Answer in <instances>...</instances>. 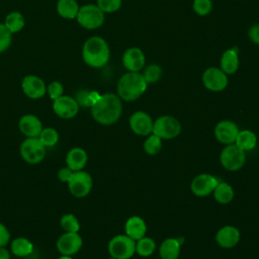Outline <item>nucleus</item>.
<instances>
[{"label": "nucleus", "mask_w": 259, "mask_h": 259, "mask_svg": "<svg viewBox=\"0 0 259 259\" xmlns=\"http://www.w3.org/2000/svg\"><path fill=\"white\" fill-rule=\"evenodd\" d=\"M122 111V105L119 97L113 93H105L91 106L93 118L104 125H109L118 120Z\"/></svg>", "instance_id": "f257e3e1"}, {"label": "nucleus", "mask_w": 259, "mask_h": 259, "mask_svg": "<svg viewBox=\"0 0 259 259\" xmlns=\"http://www.w3.org/2000/svg\"><path fill=\"white\" fill-rule=\"evenodd\" d=\"M110 51L107 42L100 36H91L83 45L82 57L86 65L101 68L107 64Z\"/></svg>", "instance_id": "f03ea898"}, {"label": "nucleus", "mask_w": 259, "mask_h": 259, "mask_svg": "<svg viewBox=\"0 0 259 259\" xmlns=\"http://www.w3.org/2000/svg\"><path fill=\"white\" fill-rule=\"evenodd\" d=\"M148 83L139 72H127L123 74L117 83L118 97L125 101H133L144 94Z\"/></svg>", "instance_id": "7ed1b4c3"}, {"label": "nucleus", "mask_w": 259, "mask_h": 259, "mask_svg": "<svg viewBox=\"0 0 259 259\" xmlns=\"http://www.w3.org/2000/svg\"><path fill=\"white\" fill-rule=\"evenodd\" d=\"M76 18L82 27L96 29L104 22V12L97 5L86 4L79 8Z\"/></svg>", "instance_id": "20e7f679"}, {"label": "nucleus", "mask_w": 259, "mask_h": 259, "mask_svg": "<svg viewBox=\"0 0 259 259\" xmlns=\"http://www.w3.org/2000/svg\"><path fill=\"white\" fill-rule=\"evenodd\" d=\"M136 251L135 240L125 235L113 237L108 243V252L116 259H128Z\"/></svg>", "instance_id": "39448f33"}, {"label": "nucleus", "mask_w": 259, "mask_h": 259, "mask_svg": "<svg viewBox=\"0 0 259 259\" xmlns=\"http://www.w3.org/2000/svg\"><path fill=\"white\" fill-rule=\"evenodd\" d=\"M21 158L29 164H37L46 156V147L38 138H27L20 146Z\"/></svg>", "instance_id": "423d86ee"}, {"label": "nucleus", "mask_w": 259, "mask_h": 259, "mask_svg": "<svg viewBox=\"0 0 259 259\" xmlns=\"http://www.w3.org/2000/svg\"><path fill=\"white\" fill-rule=\"evenodd\" d=\"M181 125L179 121L170 115L160 116L153 123V134L160 139H173L180 134Z\"/></svg>", "instance_id": "0eeeda50"}, {"label": "nucleus", "mask_w": 259, "mask_h": 259, "mask_svg": "<svg viewBox=\"0 0 259 259\" xmlns=\"http://www.w3.org/2000/svg\"><path fill=\"white\" fill-rule=\"evenodd\" d=\"M220 160L224 168L230 171H236L245 163V151L240 149L236 144H230L222 151Z\"/></svg>", "instance_id": "6e6552de"}, {"label": "nucleus", "mask_w": 259, "mask_h": 259, "mask_svg": "<svg viewBox=\"0 0 259 259\" xmlns=\"http://www.w3.org/2000/svg\"><path fill=\"white\" fill-rule=\"evenodd\" d=\"M68 187L71 194L75 197H84L92 188V178L90 174L85 171H75L68 181Z\"/></svg>", "instance_id": "1a4fd4ad"}, {"label": "nucleus", "mask_w": 259, "mask_h": 259, "mask_svg": "<svg viewBox=\"0 0 259 259\" xmlns=\"http://www.w3.org/2000/svg\"><path fill=\"white\" fill-rule=\"evenodd\" d=\"M202 83L210 91H223L228 85L227 74L220 68L209 67L202 74Z\"/></svg>", "instance_id": "9d476101"}, {"label": "nucleus", "mask_w": 259, "mask_h": 259, "mask_svg": "<svg viewBox=\"0 0 259 259\" xmlns=\"http://www.w3.org/2000/svg\"><path fill=\"white\" fill-rule=\"evenodd\" d=\"M53 109L59 117L70 119L77 115L79 111V104L75 98L69 95H62L54 100Z\"/></svg>", "instance_id": "9b49d317"}, {"label": "nucleus", "mask_w": 259, "mask_h": 259, "mask_svg": "<svg viewBox=\"0 0 259 259\" xmlns=\"http://www.w3.org/2000/svg\"><path fill=\"white\" fill-rule=\"evenodd\" d=\"M82 247V238L77 233L65 232L57 241V250L62 255L72 256Z\"/></svg>", "instance_id": "f8f14e48"}, {"label": "nucleus", "mask_w": 259, "mask_h": 259, "mask_svg": "<svg viewBox=\"0 0 259 259\" xmlns=\"http://www.w3.org/2000/svg\"><path fill=\"white\" fill-rule=\"evenodd\" d=\"M21 88L24 94L31 99L41 98L47 92L45 82L37 76L33 75H27L22 79Z\"/></svg>", "instance_id": "ddd939ff"}, {"label": "nucleus", "mask_w": 259, "mask_h": 259, "mask_svg": "<svg viewBox=\"0 0 259 259\" xmlns=\"http://www.w3.org/2000/svg\"><path fill=\"white\" fill-rule=\"evenodd\" d=\"M146 63L143 51L137 47L128 48L122 55V65L128 72H140Z\"/></svg>", "instance_id": "4468645a"}, {"label": "nucleus", "mask_w": 259, "mask_h": 259, "mask_svg": "<svg viewBox=\"0 0 259 259\" xmlns=\"http://www.w3.org/2000/svg\"><path fill=\"white\" fill-rule=\"evenodd\" d=\"M218 179L209 174H200L191 182V190L197 196H206L213 191L218 185Z\"/></svg>", "instance_id": "2eb2a0df"}, {"label": "nucleus", "mask_w": 259, "mask_h": 259, "mask_svg": "<svg viewBox=\"0 0 259 259\" xmlns=\"http://www.w3.org/2000/svg\"><path fill=\"white\" fill-rule=\"evenodd\" d=\"M239 134L237 124L231 120L220 121L214 128V136L217 140L222 144H233Z\"/></svg>", "instance_id": "dca6fc26"}, {"label": "nucleus", "mask_w": 259, "mask_h": 259, "mask_svg": "<svg viewBox=\"0 0 259 259\" xmlns=\"http://www.w3.org/2000/svg\"><path fill=\"white\" fill-rule=\"evenodd\" d=\"M130 126L135 134L139 136H148L152 133L153 121L148 113L137 111L130 118Z\"/></svg>", "instance_id": "f3484780"}, {"label": "nucleus", "mask_w": 259, "mask_h": 259, "mask_svg": "<svg viewBox=\"0 0 259 259\" xmlns=\"http://www.w3.org/2000/svg\"><path fill=\"white\" fill-rule=\"evenodd\" d=\"M19 130L27 138H38L42 123L40 119L33 114H25L19 119Z\"/></svg>", "instance_id": "a211bd4d"}, {"label": "nucleus", "mask_w": 259, "mask_h": 259, "mask_svg": "<svg viewBox=\"0 0 259 259\" xmlns=\"http://www.w3.org/2000/svg\"><path fill=\"white\" fill-rule=\"evenodd\" d=\"M218 244L223 248H232L236 246L240 240V232L232 226L222 228L215 236Z\"/></svg>", "instance_id": "6ab92c4d"}, {"label": "nucleus", "mask_w": 259, "mask_h": 259, "mask_svg": "<svg viewBox=\"0 0 259 259\" xmlns=\"http://www.w3.org/2000/svg\"><path fill=\"white\" fill-rule=\"evenodd\" d=\"M87 163V153L82 148L71 149L66 156V164L73 171H80Z\"/></svg>", "instance_id": "aec40b11"}, {"label": "nucleus", "mask_w": 259, "mask_h": 259, "mask_svg": "<svg viewBox=\"0 0 259 259\" xmlns=\"http://www.w3.org/2000/svg\"><path fill=\"white\" fill-rule=\"evenodd\" d=\"M221 69L229 75L237 72L239 69V52L236 48L224 52L221 58Z\"/></svg>", "instance_id": "412c9836"}, {"label": "nucleus", "mask_w": 259, "mask_h": 259, "mask_svg": "<svg viewBox=\"0 0 259 259\" xmlns=\"http://www.w3.org/2000/svg\"><path fill=\"white\" fill-rule=\"evenodd\" d=\"M126 236L133 240H140L145 236L146 225L143 219L139 217H132L125 223Z\"/></svg>", "instance_id": "4be33fe9"}, {"label": "nucleus", "mask_w": 259, "mask_h": 259, "mask_svg": "<svg viewBox=\"0 0 259 259\" xmlns=\"http://www.w3.org/2000/svg\"><path fill=\"white\" fill-rule=\"evenodd\" d=\"M180 252V241L177 239H166L160 246L159 253L162 259H177Z\"/></svg>", "instance_id": "5701e85b"}, {"label": "nucleus", "mask_w": 259, "mask_h": 259, "mask_svg": "<svg viewBox=\"0 0 259 259\" xmlns=\"http://www.w3.org/2000/svg\"><path fill=\"white\" fill-rule=\"evenodd\" d=\"M79 8L76 0H59L57 3V11L59 15L66 19L76 18Z\"/></svg>", "instance_id": "b1692460"}, {"label": "nucleus", "mask_w": 259, "mask_h": 259, "mask_svg": "<svg viewBox=\"0 0 259 259\" xmlns=\"http://www.w3.org/2000/svg\"><path fill=\"white\" fill-rule=\"evenodd\" d=\"M10 249H11V252L15 256L24 257V256L29 255L32 252L33 245L28 239L23 238V237H19V238L14 239L11 242Z\"/></svg>", "instance_id": "393cba45"}, {"label": "nucleus", "mask_w": 259, "mask_h": 259, "mask_svg": "<svg viewBox=\"0 0 259 259\" xmlns=\"http://www.w3.org/2000/svg\"><path fill=\"white\" fill-rule=\"evenodd\" d=\"M235 143L243 151H250L253 148H255L257 143V138L253 132L246 130V131L239 132Z\"/></svg>", "instance_id": "a878e982"}, {"label": "nucleus", "mask_w": 259, "mask_h": 259, "mask_svg": "<svg viewBox=\"0 0 259 259\" xmlns=\"http://www.w3.org/2000/svg\"><path fill=\"white\" fill-rule=\"evenodd\" d=\"M213 196L220 203H229L234 197V191L231 185L225 182L218 183L213 189Z\"/></svg>", "instance_id": "bb28decb"}, {"label": "nucleus", "mask_w": 259, "mask_h": 259, "mask_svg": "<svg viewBox=\"0 0 259 259\" xmlns=\"http://www.w3.org/2000/svg\"><path fill=\"white\" fill-rule=\"evenodd\" d=\"M4 25L9 29L11 33H15L20 31L24 26V18L20 12L13 11L7 14Z\"/></svg>", "instance_id": "cd10ccee"}, {"label": "nucleus", "mask_w": 259, "mask_h": 259, "mask_svg": "<svg viewBox=\"0 0 259 259\" xmlns=\"http://www.w3.org/2000/svg\"><path fill=\"white\" fill-rule=\"evenodd\" d=\"M38 139L46 148L53 147L59 141V134L53 127H46V128L41 130V132L38 136Z\"/></svg>", "instance_id": "c85d7f7f"}, {"label": "nucleus", "mask_w": 259, "mask_h": 259, "mask_svg": "<svg viewBox=\"0 0 259 259\" xmlns=\"http://www.w3.org/2000/svg\"><path fill=\"white\" fill-rule=\"evenodd\" d=\"M155 242L151 238H145L138 240V244L136 245V251L139 253V255L143 257H147L152 255V253L155 250Z\"/></svg>", "instance_id": "c756f323"}, {"label": "nucleus", "mask_w": 259, "mask_h": 259, "mask_svg": "<svg viewBox=\"0 0 259 259\" xmlns=\"http://www.w3.org/2000/svg\"><path fill=\"white\" fill-rule=\"evenodd\" d=\"M99 94L96 92H88L86 90H80L76 94V101L79 106H92L93 103L99 98Z\"/></svg>", "instance_id": "7c9ffc66"}, {"label": "nucleus", "mask_w": 259, "mask_h": 259, "mask_svg": "<svg viewBox=\"0 0 259 259\" xmlns=\"http://www.w3.org/2000/svg\"><path fill=\"white\" fill-rule=\"evenodd\" d=\"M61 227L66 232H74L77 233L80 229L79 221L78 219L72 214V213H66L64 214L60 220Z\"/></svg>", "instance_id": "2f4dec72"}, {"label": "nucleus", "mask_w": 259, "mask_h": 259, "mask_svg": "<svg viewBox=\"0 0 259 259\" xmlns=\"http://www.w3.org/2000/svg\"><path fill=\"white\" fill-rule=\"evenodd\" d=\"M142 75L148 84L156 83L160 80V78L162 76V69L157 64H151L145 69V71Z\"/></svg>", "instance_id": "473e14b6"}, {"label": "nucleus", "mask_w": 259, "mask_h": 259, "mask_svg": "<svg viewBox=\"0 0 259 259\" xmlns=\"http://www.w3.org/2000/svg\"><path fill=\"white\" fill-rule=\"evenodd\" d=\"M161 147H162L161 139L154 134L150 136L144 144V150L146 151V153L150 155H155L159 153V151L161 150Z\"/></svg>", "instance_id": "72a5a7b5"}, {"label": "nucleus", "mask_w": 259, "mask_h": 259, "mask_svg": "<svg viewBox=\"0 0 259 259\" xmlns=\"http://www.w3.org/2000/svg\"><path fill=\"white\" fill-rule=\"evenodd\" d=\"M192 8L197 15L205 16L212 9V2L211 0H194Z\"/></svg>", "instance_id": "f704fd0d"}, {"label": "nucleus", "mask_w": 259, "mask_h": 259, "mask_svg": "<svg viewBox=\"0 0 259 259\" xmlns=\"http://www.w3.org/2000/svg\"><path fill=\"white\" fill-rule=\"evenodd\" d=\"M97 6L104 13H112L120 8L121 0H97Z\"/></svg>", "instance_id": "c9c22d12"}, {"label": "nucleus", "mask_w": 259, "mask_h": 259, "mask_svg": "<svg viewBox=\"0 0 259 259\" xmlns=\"http://www.w3.org/2000/svg\"><path fill=\"white\" fill-rule=\"evenodd\" d=\"M11 32L4 25V23H0V53L6 51L11 45Z\"/></svg>", "instance_id": "e433bc0d"}, {"label": "nucleus", "mask_w": 259, "mask_h": 259, "mask_svg": "<svg viewBox=\"0 0 259 259\" xmlns=\"http://www.w3.org/2000/svg\"><path fill=\"white\" fill-rule=\"evenodd\" d=\"M47 91L50 95V97L55 100L57 98H59L60 96L63 95V91H64V88H63V85L58 82V81H53L52 83H50V85L48 86L47 88Z\"/></svg>", "instance_id": "4c0bfd02"}, {"label": "nucleus", "mask_w": 259, "mask_h": 259, "mask_svg": "<svg viewBox=\"0 0 259 259\" xmlns=\"http://www.w3.org/2000/svg\"><path fill=\"white\" fill-rule=\"evenodd\" d=\"M9 240H10V233L8 229L2 223H0V247L6 246Z\"/></svg>", "instance_id": "58836bf2"}, {"label": "nucleus", "mask_w": 259, "mask_h": 259, "mask_svg": "<svg viewBox=\"0 0 259 259\" xmlns=\"http://www.w3.org/2000/svg\"><path fill=\"white\" fill-rule=\"evenodd\" d=\"M248 36L250 40L259 46V23L253 24L248 30Z\"/></svg>", "instance_id": "ea45409f"}, {"label": "nucleus", "mask_w": 259, "mask_h": 259, "mask_svg": "<svg viewBox=\"0 0 259 259\" xmlns=\"http://www.w3.org/2000/svg\"><path fill=\"white\" fill-rule=\"evenodd\" d=\"M73 174V171L67 166V167H63L58 171V178L60 181L62 182H67L70 180L71 176Z\"/></svg>", "instance_id": "a19ab883"}, {"label": "nucleus", "mask_w": 259, "mask_h": 259, "mask_svg": "<svg viewBox=\"0 0 259 259\" xmlns=\"http://www.w3.org/2000/svg\"><path fill=\"white\" fill-rule=\"evenodd\" d=\"M0 259H10V253L5 246L0 247Z\"/></svg>", "instance_id": "79ce46f5"}, {"label": "nucleus", "mask_w": 259, "mask_h": 259, "mask_svg": "<svg viewBox=\"0 0 259 259\" xmlns=\"http://www.w3.org/2000/svg\"><path fill=\"white\" fill-rule=\"evenodd\" d=\"M59 259H73L71 256H68V255H62L61 257H59Z\"/></svg>", "instance_id": "37998d69"}, {"label": "nucleus", "mask_w": 259, "mask_h": 259, "mask_svg": "<svg viewBox=\"0 0 259 259\" xmlns=\"http://www.w3.org/2000/svg\"><path fill=\"white\" fill-rule=\"evenodd\" d=\"M110 259H116V258H113V257H111V258H110Z\"/></svg>", "instance_id": "c03bdc74"}]
</instances>
